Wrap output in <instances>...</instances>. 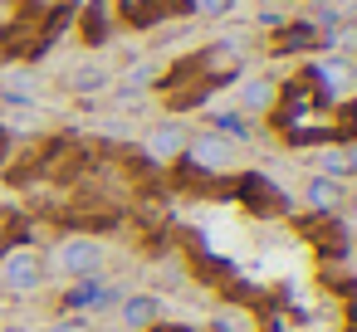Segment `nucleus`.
Wrapping results in <instances>:
<instances>
[{
	"mask_svg": "<svg viewBox=\"0 0 357 332\" xmlns=\"http://www.w3.org/2000/svg\"><path fill=\"white\" fill-rule=\"evenodd\" d=\"M69 84H74V88H79V93H98V88H103V84H108V74H103V69H98V64H79V69H74V74H69Z\"/></svg>",
	"mask_w": 357,
	"mask_h": 332,
	"instance_id": "0eeeda50",
	"label": "nucleus"
},
{
	"mask_svg": "<svg viewBox=\"0 0 357 332\" xmlns=\"http://www.w3.org/2000/svg\"><path fill=\"white\" fill-rule=\"evenodd\" d=\"M230 6H235V0H191V10H196V15H206V20L230 15Z\"/></svg>",
	"mask_w": 357,
	"mask_h": 332,
	"instance_id": "1a4fd4ad",
	"label": "nucleus"
},
{
	"mask_svg": "<svg viewBox=\"0 0 357 332\" xmlns=\"http://www.w3.org/2000/svg\"><path fill=\"white\" fill-rule=\"evenodd\" d=\"M98 259H103V249L93 239H64L59 254H54V264L64 274H89V269H98Z\"/></svg>",
	"mask_w": 357,
	"mask_h": 332,
	"instance_id": "20e7f679",
	"label": "nucleus"
},
{
	"mask_svg": "<svg viewBox=\"0 0 357 332\" xmlns=\"http://www.w3.org/2000/svg\"><path fill=\"white\" fill-rule=\"evenodd\" d=\"M313 84H318L323 98H342V93H352V84H357V69H352L347 59H318V64H313Z\"/></svg>",
	"mask_w": 357,
	"mask_h": 332,
	"instance_id": "f03ea898",
	"label": "nucleus"
},
{
	"mask_svg": "<svg viewBox=\"0 0 357 332\" xmlns=\"http://www.w3.org/2000/svg\"><path fill=\"white\" fill-rule=\"evenodd\" d=\"M308 40H313L308 25H289V30H279V45H284V49H308Z\"/></svg>",
	"mask_w": 357,
	"mask_h": 332,
	"instance_id": "6e6552de",
	"label": "nucleus"
},
{
	"mask_svg": "<svg viewBox=\"0 0 357 332\" xmlns=\"http://www.w3.org/2000/svg\"><path fill=\"white\" fill-rule=\"evenodd\" d=\"M147 152H152V161H172V157H181V152H186V132H181V122H162V127H152Z\"/></svg>",
	"mask_w": 357,
	"mask_h": 332,
	"instance_id": "39448f33",
	"label": "nucleus"
},
{
	"mask_svg": "<svg viewBox=\"0 0 357 332\" xmlns=\"http://www.w3.org/2000/svg\"><path fill=\"white\" fill-rule=\"evenodd\" d=\"M50 332H89L84 322H59V327H50Z\"/></svg>",
	"mask_w": 357,
	"mask_h": 332,
	"instance_id": "f8f14e48",
	"label": "nucleus"
},
{
	"mask_svg": "<svg viewBox=\"0 0 357 332\" xmlns=\"http://www.w3.org/2000/svg\"><path fill=\"white\" fill-rule=\"evenodd\" d=\"M152 308H157L152 298H132V308H128V317H132V322H147V317H152Z\"/></svg>",
	"mask_w": 357,
	"mask_h": 332,
	"instance_id": "9b49d317",
	"label": "nucleus"
},
{
	"mask_svg": "<svg viewBox=\"0 0 357 332\" xmlns=\"http://www.w3.org/2000/svg\"><path fill=\"white\" fill-rule=\"evenodd\" d=\"M0 274H6V283H10L15 293H30V288H40V278H45V259L30 254V249H20V254H10L6 264H0Z\"/></svg>",
	"mask_w": 357,
	"mask_h": 332,
	"instance_id": "7ed1b4c3",
	"label": "nucleus"
},
{
	"mask_svg": "<svg viewBox=\"0 0 357 332\" xmlns=\"http://www.w3.org/2000/svg\"><path fill=\"white\" fill-rule=\"evenodd\" d=\"M308 200H313V205H333V200H337V186H333V181H313V186H308Z\"/></svg>",
	"mask_w": 357,
	"mask_h": 332,
	"instance_id": "9d476101",
	"label": "nucleus"
},
{
	"mask_svg": "<svg viewBox=\"0 0 357 332\" xmlns=\"http://www.w3.org/2000/svg\"><path fill=\"white\" fill-rule=\"evenodd\" d=\"M269 103H274V84H269V79H250V84L240 88V108H245V113H264Z\"/></svg>",
	"mask_w": 357,
	"mask_h": 332,
	"instance_id": "423d86ee",
	"label": "nucleus"
},
{
	"mask_svg": "<svg viewBox=\"0 0 357 332\" xmlns=\"http://www.w3.org/2000/svg\"><path fill=\"white\" fill-rule=\"evenodd\" d=\"M186 152H191V161L206 166V171H230V166H235V142L220 137V132H201V137H191Z\"/></svg>",
	"mask_w": 357,
	"mask_h": 332,
	"instance_id": "f257e3e1",
	"label": "nucleus"
}]
</instances>
